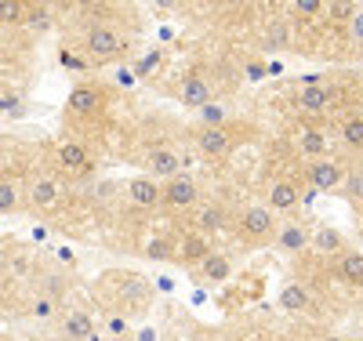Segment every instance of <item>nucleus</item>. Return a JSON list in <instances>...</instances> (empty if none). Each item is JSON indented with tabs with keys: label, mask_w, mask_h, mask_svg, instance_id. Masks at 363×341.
I'll return each instance as SVG.
<instances>
[{
	"label": "nucleus",
	"mask_w": 363,
	"mask_h": 341,
	"mask_svg": "<svg viewBox=\"0 0 363 341\" xmlns=\"http://www.w3.org/2000/svg\"><path fill=\"white\" fill-rule=\"evenodd\" d=\"M145 255L153 258V262H174V243L164 240V236H157V240L145 243Z\"/></svg>",
	"instance_id": "29"
},
{
	"label": "nucleus",
	"mask_w": 363,
	"mask_h": 341,
	"mask_svg": "<svg viewBox=\"0 0 363 341\" xmlns=\"http://www.w3.org/2000/svg\"><path fill=\"white\" fill-rule=\"evenodd\" d=\"M211 95H215V91H211V84H207L203 77H196V73H193V77H186V80H182V87H178V102L186 106V109H193V113L215 102Z\"/></svg>",
	"instance_id": "9"
},
{
	"label": "nucleus",
	"mask_w": 363,
	"mask_h": 341,
	"mask_svg": "<svg viewBox=\"0 0 363 341\" xmlns=\"http://www.w3.org/2000/svg\"><path fill=\"white\" fill-rule=\"evenodd\" d=\"M335 276H338L345 287H363V255H359V251H345V255H338Z\"/></svg>",
	"instance_id": "15"
},
{
	"label": "nucleus",
	"mask_w": 363,
	"mask_h": 341,
	"mask_svg": "<svg viewBox=\"0 0 363 341\" xmlns=\"http://www.w3.org/2000/svg\"><path fill=\"white\" fill-rule=\"evenodd\" d=\"M116 84H124V87H131V84H135V73H128V69H120V73H116Z\"/></svg>",
	"instance_id": "38"
},
{
	"label": "nucleus",
	"mask_w": 363,
	"mask_h": 341,
	"mask_svg": "<svg viewBox=\"0 0 363 341\" xmlns=\"http://www.w3.org/2000/svg\"><path fill=\"white\" fill-rule=\"evenodd\" d=\"M298 200H301V193H298L294 181H272L269 185V211L272 214H277V211H294Z\"/></svg>",
	"instance_id": "16"
},
{
	"label": "nucleus",
	"mask_w": 363,
	"mask_h": 341,
	"mask_svg": "<svg viewBox=\"0 0 363 341\" xmlns=\"http://www.w3.org/2000/svg\"><path fill=\"white\" fill-rule=\"evenodd\" d=\"M306 178L316 193H335L342 189V181H345V164L338 157H320V160H309L306 164Z\"/></svg>",
	"instance_id": "4"
},
{
	"label": "nucleus",
	"mask_w": 363,
	"mask_h": 341,
	"mask_svg": "<svg viewBox=\"0 0 363 341\" xmlns=\"http://www.w3.org/2000/svg\"><path fill=\"white\" fill-rule=\"evenodd\" d=\"M244 341H258V337H244Z\"/></svg>",
	"instance_id": "45"
},
{
	"label": "nucleus",
	"mask_w": 363,
	"mask_h": 341,
	"mask_svg": "<svg viewBox=\"0 0 363 341\" xmlns=\"http://www.w3.org/2000/svg\"><path fill=\"white\" fill-rule=\"evenodd\" d=\"M62 334H66V341H91L95 337V323H91L87 313H66Z\"/></svg>",
	"instance_id": "18"
},
{
	"label": "nucleus",
	"mask_w": 363,
	"mask_h": 341,
	"mask_svg": "<svg viewBox=\"0 0 363 341\" xmlns=\"http://www.w3.org/2000/svg\"><path fill=\"white\" fill-rule=\"evenodd\" d=\"M342 189L352 203H363V164H352L345 167V181H342Z\"/></svg>",
	"instance_id": "25"
},
{
	"label": "nucleus",
	"mask_w": 363,
	"mask_h": 341,
	"mask_svg": "<svg viewBox=\"0 0 363 341\" xmlns=\"http://www.w3.org/2000/svg\"><path fill=\"white\" fill-rule=\"evenodd\" d=\"M128 200H131L135 207H160V200H164V185H160L157 178H149V174L131 178V181H128Z\"/></svg>",
	"instance_id": "10"
},
{
	"label": "nucleus",
	"mask_w": 363,
	"mask_h": 341,
	"mask_svg": "<svg viewBox=\"0 0 363 341\" xmlns=\"http://www.w3.org/2000/svg\"><path fill=\"white\" fill-rule=\"evenodd\" d=\"M225 222H229V214H225L218 203H203V207L193 211V233H200V236H215V233H222Z\"/></svg>",
	"instance_id": "12"
},
{
	"label": "nucleus",
	"mask_w": 363,
	"mask_h": 341,
	"mask_svg": "<svg viewBox=\"0 0 363 341\" xmlns=\"http://www.w3.org/2000/svg\"><path fill=\"white\" fill-rule=\"evenodd\" d=\"M84 51H87L91 62H116L120 55H124V37H120L113 26L95 22L84 33Z\"/></svg>",
	"instance_id": "2"
},
{
	"label": "nucleus",
	"mask_w": 363,
	"mask_h": 341,
	"mask_svg": "<svg viewBox=\"0 0 363 341\" xmlns=\"http://www.w3.org/2000/svg\"><path fill=\"white\" fill-rule=\"evenodd\" d=\"M91 341H102V337H99V334H95V337H91Z\"/></svg>",
	"instance_id": "44"
},
{
	"label": "nucleus",
	"mask_w": 363,
	"mask_h": 341,
	"mask_svg": "<svg viewBox=\"0 0 363 341\" xmlns=\"http://www.w3.org/2000/svg\"><path fill=\"white\" fill-rule=\"evenodd\" d=\"M309 251H316V255H345V236L338 233V229H316L313 233V240H309Z\"/></svg>",
	"instance_id": "17"
},
{
	"label": "nucleus",
	"mask_w": 363,
	"mask_h": 341,
	"mask_svg": "<svg viewBox=\"0 0 363 341\" xmlns=\"http://www.w3.org/2000/svg\"><path fill=\"white\" fill-rule=\"evenodd\" d=\"M182 152L178 149H167V145H157V149H149L145 152V160H142V167L149 171V178H157V181H171V178H178L182 174Z\"/></svg>",
	"instance_id": "6"
},
{
	"label": "nucleus",
	"mask_w": 363,
	"mask_h": 341,
	"mask_svg": "<svg viewBox=\"0 0 363 341\" xmlns=\"http://www.w3.org/2000/svg\"><path fill=\"white\" fill-rule=\"evenodd\" d=\"M26 4L22 0H0V22L4 26H18V22H26Z\"/></svg>",
	"instance_id": "28"
},
{
	"label": "nucleus",
	"mask_w": 363,
	"mask_h": 341,
	"mask_svg": "<svg viewBox=\"0 0 363 341\" xmlns=\"http://www.w3.org/2000/svg\"><path fill=\"white\" fill-rule=\"evenodd\" d=\"M106 330H109V337H128V320L124 316H109V323H106Z\"/></svg>",
	"instance_id": "33"
},
{
	"label": "nucleus",
	"mask_w": 363,
	"mask_h": 341,
	"mask_svg": "<svg viewBox=\"0 0 363 341\" xmlns=\"http://www.w3.org/2000/svg\"><path fill=\"white\" fill-rule=\"evenodd\" d=\"M18 207V185L15 181H0V214H8Z\"/></svg>",
	"instance_id": "31"
},
{
	"label": "nucleus",
	"mask_w": 363,
	"mask_h": 341,
	"mask_svg": "<svg viewBox=\"0 0 363 341\" xmlns=\"http://www.w3.org/2000/svg\"><path fill=\"white\" fill-rule=\"evenodd\" d=\"M58 262H66V265H73L77 258H73V251H69V247H62V251H58Z\"/></svg>",
	"instance_id": "39"
},
{
	"label": "nucleus",
	"mask_w": 363,
	"mask_h": 341,
	"mask_svg": "<svg viewBox=\"0 0 363 341\" xmlns=\"http://www.w3.org/2000/svg\"><path fill=\"white\" fill-rule=\"evenodd\" d=\"M356 8H359V4H349V0H335V4H327V18L345 26V22L356 15Z\"/></svg>",
	"instance_id": "30"
},
{
	"label": "nucleus",
	"mask_w": 363,
	"mask_h": 341,
	"mask_svg": "<svg viewBox=\"0 0 363 341\" xmlns=\"http://www.w3.org/2000/svg\"><path fill=\"white\" fill-rule=\"evenodd\" d=\"M196 120H200V128H225V120H229V109L222 102H211L203 109H196Z\"/></svg>",
	"instance_id": "26"
},
{
	"label": "nucleus",
	"mask_w": 363,
	"mask_h": 341,
	"mask_svg": "<svg viewBox=\"0 0 363 341\" xmlns=\"http://www.w3.org/2000/svg\"><path fill=\"white\" fill-rule=\"evenodd\" d=\"M4 272H8V258H4V255H0V276H4Z\"/></svg>",
	"instance_id": "42"
},
{
	"label": "nucleus",
	"mask_w": 363,
	"mask_h": 341,
	"mask_svg": "<svg viewBox=\"0 0 363 341\" xmlns=\"http://www.w3.org/2000/svg\"><path fill=\"white\" fill-rule=\"evenodd\" d=\"M269 77V66H262V62H247V80H262Z\"/></svg>",
	"instance_id": "35"
},
{
	"label": "nucleus",
	"mask_w": 363,
	"mask_h": 341,
	"mask_svg": "<svg viewBox=\"0 0 363 341\" xmlns=\"http://www.w3.org/2000/svg\"><path fill=\"white\" fill-rule=\"evenodd\" d=\"M196 149H200V157L222 160V157H229V149H233V131L229 128H200Z\"/></svg>",
	"instance_id": "8"
},
{
	"label": "nucleus",
	"mask_w": 363,
	"mask_h": 341,
	"mask_svg": "<svg viewBox=\"0 0 363 341\" xmlns=\"http://www.w3.org/2000/svg\"><path fill=\"white\" fill-rule=\"evenodd\" d=\"M157 291L171 294V291H174V280H171V276H157Z\"/></svg>",
	"instance_id": "37"
},
{
	"label": "nucleus",
	"mask_w": 363,
	"mask_h": 341,
	"mask_svg": "<svg viewBox=\"0 0 363 341\" xmlns=\"http://www.w3.org/2000/svg\"><path fill=\"white\" fill-rule=\"evenodd\" d=\"M58 62H62L66 69H84V66H87V62H84L80 55H73L69 47H62V51H58Z\"/></svg>",
	"instance_id": "34"
},
{
	"label": "nucleus",
	"mask_w": 363,
	"mask_h": 341,
	"mask_svg": "<svg viewBox=\"0 0 363 341\" xmlns=\"http://www.w3.org/2000/svg\"><path fill=\"white\" fill-rule=\"evenodd\" d=\"M29 200H33V207H51V203L58 200V181L37 178L33 185H29Z\"/></svg>",
	"instance_id": "23"
},
{
	"label": "nucleus",
	"mask_w": 363,
	"mask_h": 341,
	"mask_svg": "<svg viewBox=\"0 0 363 341\" xmlns=\"http://www.w3.org/2000/svg\"><path fill=\"white\" fill-rule=\"evenodd\" d=\"M174 258L186 262V265H200L207 255H211V236H200V233H186L182 243H174Z\"/></svg>",
	"instance_id": "13"
},
{
	"label": "nucleus",
	"mask_w": 363,
	"mask_h": 341,
	"mask_svg": "<svg viewBox=\"0 0 363 341\" xmlns=\"http://www.w3.org/2000/svg\"><path fill=\"white\" fill-rule=\"evenodd\" d=\"M11 106H18V99H11V95H8V99H0V109H11Z\"/></svg>",
	"instance_id": "41"
},
{
	"label": "nucleus",
	"mask_w": 363,
	"mask_h": 341,
	"mask_svg": "<svg viewBox=\"0 0 363 341\" xmlns=\"http://www.w3.org/2000/svg\"><path fill=\"white\" fill-rule=\"evenodd\" d=\"M298 149L306 152L309 160H320V157H327V135L323 131H301V138H298Z\"/></svg>",
	"instance_id": "24"
},
{
	"label": "nucleus",
	"mask_w": 363,
	"mask_h": 341,
	"mask_svg": "<svg viewBox=\"0 0 363 341\" xmlns=\"http://www.w3.org/2000/svg\"><path fill=\"white\" fill-rule=\"evenodd\" d=\"M196 276H200V284H222V280H229V276H233V262L225 255H218V251H211L196 265Z\"/></svg>",
	"instance_id": "14"
},
{
	"label": "nucleus",
	"mask_w": 363,
	"mask_h": 341,
	"mask_svg": "<svg viewBox=\"0 0 363 341\" xmlns=\"http://www.w3.org/2000/svg\"><path fill=\"white\" fill-rule=\"evenodd\" d=\"M280 308L284 313H306L309 308V287L306 284H287L280 291Z\"/></svg>",
	"instance_id": "21"
},
{
	"label": "nucleus",
	"mask_w": 363,
	"mask_h": 341,
	"mask_svg": "<svg viewBox=\"0 0 363 341\" xmlns=\"http://www.w3.org/2000/svg\"><path fill=\"white\" fill-rule=\"evenodd\" d=\"M345 37H349V44L356 47V44H363V8H356V15L345 22Z\"/></svg>",
	"instance_id": "32"
},
{
	"label": "nucleus",
	"mask_w": 363,
	"mask_h": 341,
	"mask_svg": "<svg viewBox=\"0 0 363 341\" xmlns=\"http://www.w3.org/2000/svg\"><path fill=\"white\" fill-rule=\"evenodd\" d=\"M265 47H269V51H284V47H291V29H287V22H269Z\"/></svg>",
	"instance_id": "27"
},
{
	"label": "nucleus",
	"mask_w": 363,
	"mask_h": 341,
	"mask_svg": "<svg viewBox=\"0 0 363 341\" xmlns=\"http://www.w3.org/2000/svg\"><path fill=\"white\" fill-rule=\"evenodd\" d=\"M338 138L345 142V149L363 152V113H349V116L338 123Z\"/></svg>",
	"instance_id": "20"
},
{
	"label": "nucleus",
	"mask_w": 363,
	"mask_h": 341,
	"mask_svg": "<svg viewBox=\"0 0 363 341\" xmlns=\"http://www.w3.org/2000/svg\"><path fill=\"white\" fill-rule=\"evenodd\" d=\"M272 240H277V251H284V255H301V251H309L313 233H309L306 222H284Z\"/></svg>",
	"instance_id": "7"
},
{
	"label": "nucleus",
	"mask_w": 363,
	"mask_h": 341,
	"mask_svg": "<svg viewBox=\"0 0 363 341\" xmlns=\"http://www.w3.org/2000/svg\"><path fill=\"white\" fill-rule=\"evenodd\" d=\"M102 106H106V95H102V87H91V84L77 87L73 95H69V102H66V109H69L73 116H95V113H99Z\"/></svg>",
	"instance_id": "11"
},
{
	"label": "nucleus",
	"mask_w": 363,
	"mask_h": 341,
	"mask_svg": "<svg viewBox=\"0 0 363 341\" xmlns=\"http://www.w3.org/2000/svg\"><path fill=\"white\" fill-rule=\"evenodd\" d=\"M291 106L301 116H327L342 106V91L335 84H316V87H301L298 95L291 99Z\"/></svg>",
	"instance_id": "1"
},
{
	"label": "nucleus",
	"mask_w": 363,
	"mask_h": 341,
	"mask_svg": "<svg viewBox=\"0 0 363 341\" xmlns=\"http://www.w3.org/2000/svg\"><path fill=\"white\" fill-rule=\"evenodd\" d=\"M291 11V22H301V26H313L327 15V4H320V0H298V4L287 8Z\"/></svg>",
	"instance_id": "22"
},
{
	"label": "nucleus",
	"mask_w": 363,
	"mask_h": 341,
	"mask_svg": "<svg viewBox=\"0 0 363 341\" xmlns=\"http://www.w3.org/2000/svg\"><path fill=\"white\" fill-rule=\"evenodd\" d=\"M33 313H37V316H51V313H55V301H51V298H40V301L33 305Z\"/></svg>",
	"instance_id": "36"
},
{
	"label": "nucleus",
	"mask_w": 363,
	"mask_h": 341,
	"mask_svg": "<svg viewBox=\"0 0 363 341\" xmlns=\"http://www.w3.org/2000/svg\"><path fill=\"white\" fill-rule=\"evenodd\" d=\"M196 203H200V185H196L189 174H178V178L164 181V200H160V207H167V211H189V207H196Z\"/></svg>",
	"instance_id": "5"
},
{
	"label": "nucleus",
	"mask_w": 363,
	"mask_h": 341,
	"mask_svg": "<svg viewBox=\"0 0 363 341\" xmlns=\"http://www.w3.org/2000/svg\"><path fill=\"white\" fill-rule=\"evenodd\" d=\"M138 341H157V330H153V327H145V330H138Z\"/></svg>",
	"instance_id": "40"
},
{
	"label": "nucleus",
	"mask_w": 363,
	"mask_h": 341,
	"mask_svg": "<svg viewBox=\"0 0 363 341\" xmlns=\"http://www.w3.org/2000/svg\"><path fill=\"white\" fill-rule=\"evenodd\" d=\"M58 164H62L66 171H87L91 167V157H87V149L84 145H77V142H62L58 145Z\"/></svg>",
	"instance_id": "19"
},
{
	"label": "nucleus",
	"mask_w": 363,
	"mask_h": 341,
	"mask_svg": "<svg viewBox=\"0 0 363 341\" xmlns=\"http://www.w3.org/2000/svg\"><path fill=\"white\" fill-rule=\"evenodd\" d=\"M320 341H342L338 334H327V337H320Z\"/></svg>",
	"instance_id": "43"
},
{
	"label": "nucleus",
	"mask_w": 363,
	"mask_h": 341,
	"mask_svg": "<svg viewBox=\"0 0 363 341\" xmlns=\"http://www.w3.org/2000/svg\"><path fill=\"white\" fill-rule=\"evenodd\" d=\"M236 229L247 243H265V240L277 236L280 225H277V214H272L269 207H244L236 214Z\"/></svg>",
	"instance_id": "3"
}]
</instances>
